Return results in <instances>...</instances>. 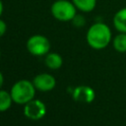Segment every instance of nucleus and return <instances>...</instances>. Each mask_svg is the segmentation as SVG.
<instances>
[{
    "label": "nucleus",
    "instance_id": "4",
    "mask_svg": "<svg viewBox=\"0 0 126 126\" xmlns=\"http://www.w3.org/2000/svg\"><path fill=\"white\" fill-rule=\"evenodd\" d=\"M27 49L33 56L46 55L50 50L49 39L42 34H33L27 40Z\"/></svg>",
    "mask_w": 126,
    "mask_h": 126
},
{
    "label": "nucleus",
    "instance_id": "10",
    "mask_svg": "<svg viewBox=\"0 0 126 126\" xmlns=\"http://www.w3.org/2000/svg\"><path fill=\"white\" fill-rule=\"evenodd\" d=\"M78 11L82 13H90L93 12L95 7L97 0H71Z\"/></svg>",
    "mask_w": 126,
    "mask_h": 126
},
{
    "label": "nucleus",
    "instance_id": "7",
    "mask_svg": "<svg viewBox=\"0 0 126 126\" xmlns=\"http://www.w3.org/2000/svg\"><path fill=\"white\" fill-rule=\"evenodd\" d=\"M72 96L77 102L91 103L95 98V93L94 89L89 86H79L74 89Z\"/></svg>",
    "mask_w": 126,
    "mask_h": 126
},
{
    "label": "nucleus",
    "instance_id": "11",
    "mask_svg": "<svg viewBox=\"0 0 126 126\" xmlns=\"http://www.w3.org/2000/svg\"><path fill=\"white\" fill-rule=\"evenodd\" d=\"M111 43L113 48L117 52H126V32H118L116 35L113 36Z\"/></svg>",
    "mask_w": 126,
    "mask_h": 126
},
{
    "label": "nucleus",
    "instance_id": "15",
    "mask_svg": "<svg viewBox=\"0 0 126 126\" xmlns=\"http://www.w3.org/2000/svg\"><path fill=\"white\" fill-rule=\"evenodd\" d=\"M3 11H4V5H3L2 0H0V17H1L2 14H3Z\"/></svg>",
    "mask_w": 126,
    "mask_h": 126
},
{
    "label": "nucleus",
    "instance_id": "12",
    "mask_svg": "<svg viewBox=\"0 0 126 126\" xmlns=\"http://www.w3.org/2000/svg\"><path fill=\"white\" fill-rule=\"evenodd\" d=\"M13 102L11 93H8L5 90H0V112L7 111Z\"/></svg>",
    "mask_w": 126,
    "mask_h": 126
},
{
    "label": "nucleus",
    "instance_id": "14",
    "mask_svg": "<svg viewBox=\"0 0 126 126\" xmlns=\"http://www.w3.org/2000/svg\"><path fill=\"white\" fill-rule=\"evenodd\" d=\"M6 31H7V24L5 23V21L0 19V37L5 34Z\"/></svg>",
    "mask_w": 126,
    "mask_h": 126
},
{
    "label": "nucleus",
    "instance_id": "8",
    "mask_svg": "<svg viewBox=\"0 0 126 126\" xmlns=\"http://www.w3.org/2000/svg\"><path fill=\"white\" fill-rule=\"evenodd\" d=\"M112 25L118 32H126V7L120 8L112 18Z\"/></svg>",
    "mask_w": 126,
    "mask_h": 126
},
{
    "label": "nucleus",
    "instance_id": "3",
    "mask_svg": "<svg viewBox=\"0 0 126 126\" xmlns=\"http://www.w3.org/2000/svg\"><path fill=\"white\" fill-rule=\"evenodd\" d=\"M77 11L74 3L70 0H56L50 7L52 17L59 22H71Z\"/></svg>",
    "mask_w": 126,
    "mask_h": 126
},
{
    "label": "nucleus",
    "instance_id": "6",
    "mask_svg": "<svg viewBox=\"0 0 126 126\" xmlns=\"http://www.w3.org/2000/svg\"><path fill=\"white\" fill-rule=\"evenodd\" d=\"M32 83H33L35 89L40 92H49V91L53 90L56 86L55 78L52 75L47 74V73H42V74L36 75L33 78Z\"/></svg>",
    "mask_w": 126,
    "mask_h": 126
},
{
    "label": "nucleus",
    "instance_id": "13",
    "mask_svg": "<svg viewBox=\"0 0 126 126\" xmlns=\"http://www.w3.org/2000/svg\"><path fill=\"white\" fill-rule=\"evenodd\" d=\"M71 22L76 28H82L86 25V18L81 14H76V16L73 18Z\"/></svg>",
    "mask_w": 126,
    "mask_h": 126
},
{
    "label": "nucleus",
    "instance_id": "9",
    "mask_svg": "<svg viewBox=\"0 0 126 126\" xmlns=\"http://www.w3.org/2000/svg\"><path fill=\"white\" fill-rule=\"evenodd\" d=\"M45 65L52 70H57L63 65V58L59 53L56 52H48L45 55L44 59Z\"/></svg>",
    "mask_w": 126,
    "mask_h": 126
},
{
    "label": "nucleus",
    "instance_id": "2",
    "mask_svg": "<svg viewBox=\"0 0 126 126\" xmlns=\"http://www.w3.org/2000/svg\"><path fill=\"white\" fill-rule=\"evenodd\" d=\"M35 87L33 83L29 80H20L16 82L11 88V95L13 101L17 104H26L33 99L35 95Z\"/></svg>",
    "mask_w": 126,
    "mask_h": 126
},
{
    "label": "nucleus",
    "instance_id": "1",
    "mask_svg": "<svg viewBox=\"0 0 126 126\" xmlns=\"http://www.w3.org/2000/svg\"><path fill=\"white\" fill-rule=\"evenodd\" d=\"M112 32L108 25L103 22L94 23L87 31L86 40L90 47L95 50L104 49L112 41Z\"/></svg>",
    "mask_w": 126,
    "mask_h": 126
},
{
    "label": "nucleus",
    "instance_id": "5",
    "mask_svg": "<svg viewBox=\"0 0 126 126\" xmlns=\"http://www.w3.org/2000/svg\"><path fill=\"white\" fill-rule=\"evenodd\" d=\"M24 114L31 120H39L46 114V106L39 99H32L24 104Z\"/></svg>",
    "mask_w": 126,
    "mask_h": 126
},
{
    "label": "nucleus",
    "instance_id": "17",
    "mask_svg": "<svg viewBox=\"0 0 126 126\" xmlns=\"http://www.w3.org/2000/svg\"><path fill=\"white\" fill-rule=\"evenodd\" d=\"M0 58H1V51H0Z\"/></svg>",
    "mask_w": 126,
    "mask_h": 126
},
{
    "label": "nucleus",
    "instance_id": "16",
    "mask_svg": "<svg viewBox=\"0 0 126 126\" xmlns=\"http://www.w3.org/2000/svg\"><path fill=\"white\" fill-rule=\"evenodd\" d=\"M3 83H4V77H3V74L0 72V90L3 86Z\"/></svg>",
    "mask_w": 126,
    "mask_h": 126
}]
</instances>
